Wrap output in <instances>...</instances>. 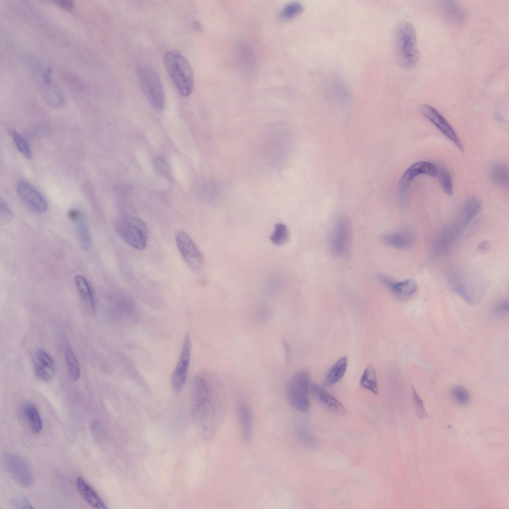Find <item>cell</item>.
Here are the masks:
<instances>
[{
    "label": "cell",
    "instance_id": "cell-5",
    "mask_svg": "<svg viewBox=\"0 0 509 509\" xmlns=\"http://www.w3.org/2000/svg\"><path fill=\"white\" fill-rule=\"evenodd\" d=\"M137 76L141 90L153 109L162 112L165 106L164 87L158 73L153 68L141 65L137 69Z\"/></svg>",
    "mask_w": 509,
    "mask_h": 509
},
{
    "label": "cell",
    "instance_id": "cell-28",
    "mask_svg": "<svg viewBox=\"0 0 509 509\" xmlns=\"http://www.w3.org/2000/svg\"><path fill=\"white\" fill-rule=\"evenodd\" d=\"M347 366L346 356L339 358L329 371L326 382L328 385H333L338 382L344 376Z\"/></svg>",
    "mask_w": 509,
    "mask_h": 509
},
{
    "label": "cell",
    "instance_id": "cell-44",
    "mask_svg": "<svg viewBox=\"0 0 509 509\" xmlns=\"http://www.w3.org/2000/svg\"><path fill=\"white\" fill-rule=\"evenodd\" d=\"M490 248V244L487 241L481 242L477 247L478 251L481 253H485L488 251Z\"/></svg>",
    "mask_w": 509,
    "mask_h": 509
},
{
    "label": "cell",
    "instance_id": "cell-43",
    "mask_svg": "<svg viewBox=\"0 0 509 509\" xmlns=\"http://www.w3.org/2000/svg\"><path fill=\"white\" fill-rule=\"evenodd\" d=\"M54 2L60 7L67 10H70L74 6V2L72 0H55Z\"/></svg>",
    "mask_w": 509,
    "mask_h": 509
},
{
    "label": "cell",
    "instance_id": "cell-10",
    "mask_svg": "<svg viewBox=\"0 0 509 509\" xmlns=\"http://www.w3.org/2000/svg\"><path fill=\"white\" fill-rule=\"evenodd\" d=\"M351 240L350 226L345 216H339L334 222L330 237V246L332 252L343 256L349 250Z\"/></svg>",
    "mask_w": 509,
    "mask_h": 509
},
{
    "label": "cell",
    "instance_id": "cell-17",
    "mask_svg": "<svg viewBox=\"0 0 509 509\" xmlns=\"http://www.w3.org/2000/svg\"><path fill=\"white\" fill-rule=\"evenodd\" d=\"M68 216L74 225L82 247L85 251L89 250L91 237L84 212L79 207H74L69 210Z\"/></svg>",
    "mask_w": 509,
    "mask_h": 509
},
{
    "label": "cell",
    "instance_id": "cell-35",
    "mask_svg": "<svg viewBox=\"0 0 509 509\" xmlns=\"http://www.w3.org/2000/svg\"><path fill=\"white\" fill-rule=\"evenodd\" d=\"M451 395L455 401L461 405L467 404L470 400L468 390L460 385H455L452 388Z\"/></svg>",
    "mask_w": 509,
    "mask_h": 509
},
{
    "label": "cell",
    "instance_id": "cell-31",
    "mask_svg": "<svg viewBox=\"0 0 509 509\" xmlns=\"http://www.w3.org/2000/svg\"><path fill=\"white\" fill-rule=\"evenodd\" d=\"M443 12L452 21L460 22L464 18V13L461 7L454 1H446L442 4Z\"/></svg>",
    "mask_w": 509,
    "mask_h": 509
},
{
    "label": "cell",
    "instance_id": "cell-27",
    "mask_svg": "<svg viewBox=\"0 0 509 509\" xmlns=\"http://www.w3.org/2000/svg\"><path fill=\"white\" fill-rule=\"evenodd\" d=\"M23 412L30 430L37 433L42 428V421L37 407L32 403H27L23 407Z\"/></svg>",
    "mask_w": 509,
    "mask_h": 509
},
{
    "label": "cell",
    "instance_id": "cell-13",
    "mask_svg": "<svg viewBox=\"0 0 509 509\" xmlns=\"http://www.w3.org/2000/svg\"><path fill=\"white\" fill-rule=\"evenodd\" d=\"M436 166L428 161H419L411 165L402 174L398 182V192L402 202L405 201L409 187L417 176L422 174L435 176Z\"/></svg>",
    "mask_w": 509,
    "mask_h": 509
},
{
    "label": "cell",
    "instance_id": "cell-15",
    "mask_svg": "<svg viewBox=\"0 0 509 509\" xmlns=\"http://www.w3.org/2000/svg\"><path fill=\"white\" fill-rule=\"evenodd\" d=\"M191 343L189 335L185 336L179 360L173 371L171 384L173 390L179 392L183 387L186 380L189 365Z\"/></svg>",
    "mask_w": 509,
    "mask_h": 509
},
{
    "label": "cell",
    "instance_id": "cell-19",
    "mask_svg": "<svg viewBox=\"0 0 509 509\" xmlns=\"http://www.w3.org/2000/svg\"><path fill=\"white\" fill-rule=\"evenodd\" d=\"M310 390L320 404L329 412L337 416L345 414L344 406L335 397L319 385L311 383Z\"/></svg>",
    "mask_w": 509,
    "mask_h": 509
},
{
    "label": "cell",
    "instance_id": "cell-24",
    "mask_svg": "<svg viewBox=\"0 0 509 509\" xmlns=\"http://www.w3.org/2000/svg\"><path fill=\"white\" fill-rule=\"evenodd\" d=\"M77 487L82 497L90 506L98 509L106 508L97 493L80 477L77 480Z\"/></svg>",
    "mask_w": 509,
    "mask_h": 509
},
{
    "label": "cell",
    "instance_id": "cell-39",
    "mask_svg": "<svg viewBox=\"0 0 509 509\" xmlns=\"http://www.w3.org/2000/svg\"><path fill=\"white\" fill-rule=\"evenodd\" d=\"M412 395L417 415L420 418H425L427 416V413L424 405L417 391L414 388L412 389Z\"/></svg>",
    "mask_w": 509,
    "mask_h": 509
},
{
    "label": "cell",
    "instance_id": "cell-40",
    "mask_svg": "<svg viewBox=\"0 0 509 509\" xmlns=\"http://www.w3.org/2000/svg\"><path fill=\"white\" fill-rule=\"evenodd\" d=\"M0 216L4 221H9L13 218V214L6 203L0 199Z\"/></svg>",
    "mask_w": 509,
    "mask_h": 509
},
{
    "label": "cell",
    "instance_id": "cell-8",
    "mask_svg": "<svg viewBox=\"0 0 509 509\" xmlns=\"http://www.w3.org/2000/svg\"><path fill=\"white\" fill-rule=\"evenodd\" d=\"M310 385L309 374L306 371L296 373L286 385L285 394L289 402L300 412L307 413L310 410Z\"/></svg>",
    "mask_w": 509,
    "mask_h": 509
},
{
    "label": "cell",
    "instance_id": "cell-37",
    "mask_svg": "<svg viewBox=\"0 0 509 509\" xmlns=\"http://www.w3.org/2000/svg\"><path fill=\"white\" fill-rule=\"evenodd\" d=\"M297 436L300 442L305 446L312 447L315 445V440L308 429L305 426H300L297 429Z\"/></svg>",
    "mask_w": 509,
    "mask_h": 509
},
{
    "label": "cell",
    "instance_id": "cell-42",
    "mask_svg": "<svg viewBox=\"0 0 509 509\" xmlns=\"http://www.w3.org/2000/svg\"><path fill=\"white\" fill-rule=\"evenodd\" d=\"M509 304L508 300H503L497 303L494 307V312L499 315H505L508 313Z\"/></svg>",
    "mask_w": 509,
    "mask_h": 509
},
{
    "label": "cell",
    "instance_id": "cell-36",
    "mask_svg": "<svg viewBox=\"0 0 509 509\" xmlns=\"http://www.w3.org/2000/svg\"><path fill=\"white\" fill-rule=\"evenodd\" d=\"M303 9L304 6L301 3L291 2L284 7L281 15L284 18L290 19L300 14Z\"/></svg>",
    "mask_w": 509,
    "mask_h": 509
},
{
    "label": "cell",
    "instance_id": "cell-12",
    "mask_svg": "<svg viewBox=\"0 0 509 509\" xmlns=\"http://www.w3.org/2000/svg\"><path fill=\"white\" fill-rule=\"evenodd\" d=\"M2 462L5 470L17 483L23 486L32 484L31 471L22 457L17 454L6 453L2 457Z\"/></svg>",
    "mask_w": 509,
    "mask_h": 509
},
{
    "label": "cell",
    "instance_id": "cell-1",
    "mask_svg": "<svg viewBox=\"0 0 509 509\" xmlns=\"http://www.w3.org/2000/svg\"><path fill=\"white\" fill-rule=\"evenodd\" d=\"M217 378L202 371L195 377L193 387V418L202 437H213L221 426L225 414L223 391Z\"/></svg>",
    "mask_w": 509,
    "mask_h": 509
},
{
    "label": "cell",
    "instance_id": "cell-9",
    "mask_svg": "<svg viewBox=\"0 0 509 509\" xmlns=\"http://www.w3.org/2000/svg\"><path fill=\"white\" fill-rule=\"evenodd\" d=\"M175 240L186 265L194 271L201 270L204 264V258L190 236L185 231H179L175 234Z\"/></svg>",
    "mask_w": 509,
    "mask_h": 509
},
{
    "label": "cell",
    "instance_id": "cell-34",
    "mask_svg": "<svg viewBox=\"0 0 509 509\" xmlns=\"http://www.w3.org/2000/svg\"><path fill=\"white\" fill-rule=\"evenodd\" d=\"M289 238V232L287 226L283 223H277L270 237L271 242L274 245L280 246L286 243Z\"/></svg>",
    "mask_w": 509,
    "mask_h": 509
},
{
    "label": "cell",
    "instance_id": "cell-7",
    "mask_svg": "<svg viewBox=\"0 0 509 509\" xmlns=\"http://www.w3.org/2000/svg\"><path fill=\"white\" fill-rule=\"evenodd\" d=\"M32 71L37 80L39 91L44 99L55 108L65 103L62 91L52 77L51 70L37 60H32Z\"/></svg>",
    "mask_w": 509,
    "mask_h": 509
},
{
    "label": "cell",
    "instance_id": "cell-38",
    "mask_svg": "<svg viewBox=\"0 0 509 509\" xmlns=\"http://www.w3.org/2000/svg\"><path fill=\"white\" fill-rule=\"evenodd\" d=\"M10 502L11 506L15 509H33V507L28 499L23 495L15 494L10 498Z\"/></svg>",
    "mask_w": 509,
    "mask_h": 509
},
{
    "label": "cell",
    "instance_id": "cell-32",
    "mask_svg": "<svg viewBox=\"0 0 509 509\" xmlns=\"http://www.w3.org/2000/svg\"><path fill=\"white\" fill-rule=\"evenodd\" d=\"M8 133L19 152L27 159H31L32 156V152L27 141L14 129H8Z\"/></svg>",
    "mask_w": 509,
    "mask_h": 509
},
{
    "label": "cell",
    "instance_id": "cell-11",
    "mask_svg": "<svg viewBox=\"0 0 509 509\" xmlns=\"http://www.w3.org/2000/svg\"><path fill=\"white\" fill-rule=\"evenodd\" d=\"M16 190L20 201L30 211L38 214L47 211L48 204L46 199L27 180L20 179L17 183Z\"/></svg>",
    "mask_w": 509,
    "mask_h": 509
},
{
    "label": "cell",
    "instance_id": "cell-22",
    "mask_svg": "<svg viewBox=\"0 0 509 509\" xmlns=\"http://www.w3.org/2000/svg\"><path fill=\"white\" fill-rule=\"evenodd\" d=\"M238 414L241 433L244 440H251L253 434V417L248 405L243 400H240L237 405Z\"/></svg>",
    "mask_w": 509,
    "mask_h": 509
},
{
    "label": "cell",
    "instance_id": "cell-29",
    "mask_svg": "<svg viewBox=\"0 0 509 509\" xmlns=\"http://www.w3.org/2000/svg\"><path fill=\"white\" fill-rule=\"evenodd\" d=\"M360 386L375 395L378 394V385L374 367L368 365L364 370L360 381Z\"/></svg>",
    "mask_w": 509,
    "mask_h": 509
},
{
    "label": "cell",
    "instance_id": "cell-21",
    "mask_svg": "<svg viewBox=\"0 0 509 509\" xmlns=\"http://www.w3.org/2000/svg\"><path fill=\"white\" fill-rule=\"evenodd\" d=\"M382 242L387 246L399 249L410 248L414 242V234L410 229H404L384 235Z\"/></svg>",
    "mask_w": 509,
    "mask_h": 509
},
{
    "label": "cell",
    "instance_id": "cell-14",
    "mask_svg": "<svg viewBox=\"0 0 509 509\" xmlns=\"http://www.w3.org/2000/svg\"><path fill=\"white\" fill-rule=\"evenodd\" d=\"M422 114L435 126L447 138L450 140L461 151L462 144L456 132L448 122L432 106L422 105L420 107Z\"/></svg>",
    "mask_w": 509,
    "mask_h": 509
},
{
    "label": "cell",
    "instance_id": "cell-30",
    "mask_svg": "<svg viewBox=\"0 0 509 509\" xmlns=\"http://www.w3.org/2000/svg\"><path fill=\"white\" fill-rule=\"evenodd\" d=\"M490 176L491 180L498 185H506L509 181L507 167L501 163H496L491 169Z\"/></svg>",
    "mask_w": 509,
    "mask_h": 509
},
{
    "label": "cell",
    "instance_id": "cell-20",
    "mask_svg": "<svg viewBox=\"0 0 509 509\" xmlns=\"http://www.w3.org/2000/svg\"><path fill=\"white\" fill-rule=\"evenodd\" d=\"M378 278L396 297L405 299L417 291L418 284L413 279H407L400 282H395L384 275H379Z\"/></svg>",
    "mask_w": 509,
    "mask_h": 509
},
{
    "label": "cell",
    "instance_id": "cell-41",
    "mask_svg": "<svg viewBox=\"0 0 509 509\" xmlns=\"http://www.w3.org/2000/svg\"><path fill=\"white\" fill-rule=\"evenodd\" d=\"M154 164L157 170L161 174L167 175L168 167L166 160L163 157H157L154 160Z\"/></svg>",
    "mask_w": 509,
    "mask_h": 509
},
{
    "label": "cell",
    "instance_id": "cell-4",
    "mask_svg": "<svg viewBox=\"0 0 509 509\" xmlns=\"http://www.w3.org/2000/svg\"><path fill=\"white\" fill-rule=\"evenodd\" d=\"M446 277L452 290L469 304H476L484 297L485 289L482 282L464 271L450 266Z\"/></svg>",
    "mask_w": 509,
    "mask_h": 509
},
{
    "label": "cell",
    "instance_id": "cell-26",
    "mask_svg": "<svg viewBox=\"0 0 509 509\" xmlns=\"http://www.w3.org/2000/svg\"><path fill=\"white\" fill-rule=\"evenodd\" d=\"M481 209V203L476 197L472 196L469 198L465 203L458 221L465 229L479 214Z\"/></svg>",
    "mask_w": 509,
    "mask_h": 509
},
{
    "label": "cell",
    "instance_id": "cell-23",
    "mask_svg": "<svg viewBox=\"0 0 509 509\" xmlns=\"http://www.w3.org/2000/svg\"><path fill=\"white\" fill-rule=\"evenodd\" d=\"M62 345L65 361L70 378L76 381L80 377L81 370L78 359L72 347L66 337L62 339Z\"/></svg>",
    "mask_w": 509,
    "mask_h": 509
},
{
    "label": "cell",
    "instance_id": "cell-16",
    "mask_svg": "<svg viewBox=\"0 0 509 509\" xmlns=\"http://www.w3.org/2000/svg\"><path fill=\"white\" fill-rule=\"evenodd\" d=\"M35 375L39 380L48 382L54 378L56 372L55 362L51 355L44 349L37 348L32 355Z\"/></svg>",
    "mask_w": 509,
    "mask_h": 509
},
{
    "label": "cell",
    "instance_id": "cell-3",
    "mask_svg": "<svg viewBox=\"0 0 509 509\" xmlns=\"http://www.w3.org/2000/svg\"><path fill=\"white\" fill-rule=\"evenodd\" d=\"M167 71L179 93L188 96L194 87V75L190 64L181 54L169 51L164 56Z\"/></svg>",
    "mask_w": 509,
    "mask_h": 509
},
{
    "label": "cell",
    "instance_id": "cell-6",
    "mask_svg": "<svg viewBox=\"0 0 509 509\" xmlns=\"http://www.w3.org/2000/svg\"><path fill=\"white\" fill-rule=\"evenodd\" d=\"M115 228L120 237L129 246L139 250L146 247L149 231L147 224L142 219L122 217L116 221Z\"/></svg>",
    "mask_w": 509,
    "mask_h": 509
},
{
    "label": "cell",
    "instance_id": "cell-33",
    "mask_svg": "<svg viewBox=\"0 0 509 509\" xmlns=\"http://www.w3.org/2000/svg\"><path fill=\"white\" fill-rule=\"evenodd\" d=\"M440 185L445 193L451 195L453 193V184L451 176L448 170L441 165H435Z\"/></svg>",
    "mask_w": 509,
    "mask_h": 509
},
{
    "label": "cell",
    "instance_id": "cell-18",
    "mask_svg": "<svg viewBox=\"0 0 509 509\" xmlns=\"http://www.w3.org/2000/svg\"><path fill=\"white\" fill-rule=\"evenodd\" d=\"M463 231L464 229L458 222L446 228L434 240L432 247L433 252L438 254L446 253Z\"/></svg>",
    "mask_w": 509,
    "mask_h": 509
},
{
    "label": "cell",
    "instance_id": "cell-25",
    "mask_svg": "<svg viewBox=\"0 0 509 509\" xmlns=\"http://www.w3.org/2000/svg\"><path fill=\"white\" fill-rule=\"evenodd\" d=\"M75 283L80 297L86 308L90 311H93L95 309L94 297L92 290L88 281L84 276L79 274L75 277Z\"/></svg>",
    "mask_w": 509,
    "mask_h": 509
},
{
    "label": "cell",
    "instance_id": "cell-2",
    "mask_svg": "<svg viewBox=\"0 0 509 509\" xmlns=\"http://www.w3.org/2000/svg\"><path fill=\"white\" fill-rule=\"evenodd\" d=\"M393 48L396 60L402 68L411 69L417 64L419 53L416 32L410 22L402 21L396 25L393 34Z\"/></svg>",
    "mask_w": 509,
    "mask_h": 509
}]
</instances>
